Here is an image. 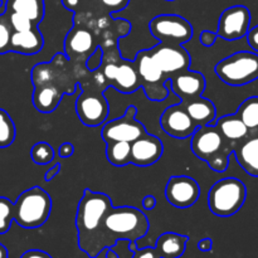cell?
<instances>
[{
  "mask_svg": "<svg viewBox=\"0 0 258 258\" xmlns=\"http://www.w3.org/2000/svg\"><path fill=\"white\" fill-rule=\"evenodd\" d=\"M236 113L246 123L249 135H258V96L243 101Z\"/></svg>",
  "mask_w": 258,
  "mask_h": 258,
  "instance_id": "28",
  "label": "cell"
},
{
  "mask_svg": "<svg viewBox=\"0 0 258 258\" xmlns=\"http://www.w3.org/2000/svg\"><path fill=\"white\" fill-rule=\"evenodd\" d=\"M106 258H118V254L112 248H107V251H106Z\"/></svg>",
  "mask_w": 258,
  "mask_h": 258,
  "instance_id": "44",
  "label": "cell"
},
{
  "mask_svg": "<svg viewBox=\"0 0 258 258\" xmlns=\"http://www.w3.org/2000/svg\"><path fill=\"white\" fill-rule=\"evenodd\" d=\"M52 212V198L40 186L27 189L14 203V221L27 229L42 227Z\"/></svg>",
  "mask_w": 258,
  "mask_h": 258,
  "instance_id": "5",
  "label": "cell"
},
{
  "mask_svg": "<svg viewBox=\"0 0 258 258\" xmlns=\"http://www.w3.org/2000/svg\"><path fill=\"white\" fill-rule=\"evenodd\" d=\"M169 85L171 91L180 98V102H188L194 98L202 97L207 87L203 73L191 71L190 68L171 76Z\"/></svg>",
  "mask_w": 258,
  "mask_h": 258,
  "instance_id": "17",
  "label": "cell"
},
{
  "mask_svg": "<svg viewBox=\"0 0 258 258\" xmlns=\"http://www.w3.org/2000/svg\"><path fill=\"white\" fill-rule=\"evenodd\" d=\"M5 12L24 15L38 25L44 18V0H7Z\"/></svg>",
  "mask_w": 258,
  "mask_h": 258,
  "instance_id": "25",
  "label": "cell"
},
{
  "mask_svg": "<svg viewBox=\"0 0 258 258\" xmlns=\"http://www.w3.org/2000/svg\"><path fill=\"white\" fill-rule=\"evenodd\" d=\"M0 7H2V0H0Z\"/></svg>",
  "mask_w": 258,
  "mask_h": 258,
  "instance_id": "47",
  "label": "cell"
},
{
  "mask_svg": "<svg viewBox=\"0 0 258 258\" xmlns=\"http://www.w3.org/2000/svg\"><path fill=\"white\" fill-rule=\"evenodd\" d=\"M197 247H198L199 251L209 252L212 251V248H213V241H212L211 238H203L202 241L198 242Z\"/></svg>",
  "mask_w": 258,
  "mask_h": 258,
  "instance_id": "43",
  "label": "cell"
},
{
  "mask_svg": "<svg viewBox=\"0 0 258 258\" xmlns=\"http://www.w3.org/2000/svg\"><path fill=\"white\" fill-rule=\"evenodd\" d=\"M135 66L140 78L141 88L151 101H164L168 97L169 90L166 83L170 78L159 68L155 60L151 58L149 49L140 50L136 54Z\"/></svg>",
  "mask_w": 258,
  "mask_h": 258,
  "instance_id": "8",
  "label": "cell"
},
{
  "mask_svg": "<svg viewBox=\"0 0 258 258\" xmlns=\"http://www.w3.org/2000/svg\"><path fill=\"white\" fill-rule=\"evenodd\" d=\"M112 201L105 193L85 189L76 213V228L78 247L90 258H96L102 252L101 228L107 212L112 208Z\"/></svg>",
  "mask_w": 258,
  "mask_h": 258,
  "instance_id": "1",
  "label": "cell"
},
{
  "mask_svg": "<svg viewBox=\"0 0 258 258\" xmlns=\"http://www.w3.org/2000/svg\"><path fill=\"white\" fill-rule=\"evenodd\" d=\"M15 123L5 110L0 108V148H8L15 140Z\"/></svg>",
  "mask_w": 258,
  "mask_h": 258,
  "instance_id": "29",
  "label": "cell"
},
{
  "mask_svg": "<svg viewBox=\"0 0 258 258\" xmlns=\"http://www.w3.org/2000/svg\"><path fill=\"white\" fill-rule=\"evenodd\" d=\"M64 91L54 85H45L34 87L33 105L35 110L42 113H50L58 107Z\"/></svg>",
  "mask_w": 258,
  "mask_h": 258,
  "instance_id": "24",
  "label": "cell"
},
{
  "mask_svg": "<svg viewBox=\"0 0 258 258\" xmlns=\"http://www.w3.org/2000/svg\"><path fill=\"white\" fill-rule=\"evenodd\" d=\"M156 207V198L154 196H145L143 199V208L146 211H153Z\"/></svg>",
  "mask_w": 258,
  "mask_h": 258,
  "instance_id": "42",
  "label": "cell"
},
{
  "mask_svg": "<svg viewBox=\"0 0 258 258\" xmlns=\"http://www.w3.org/2000/svg\"><path fill=\"white\" fill-rule=\"evenodd\" d=\"M30 158L38 165H47V164L52 163L54 159V149L50 144L45 143V141H39L32 146Z\"/></svg>",
  "mask_w": 258,
  "mask_h": 258,
  "instance_id": "30",
  "label": "cell"
},
{
  "mask_svg": "<svg viewBox=\"0 0 258 258\" xmlns=\"http://www.w3.org/2000/svg\"><path fill=\"white\" fill-rule=\"evenodd\" d=\"M149 231L148 217L135 207H112L101 228V248H112L118 241L136 242Z\"/></svg>",
  "mask_w": 258,
  "mask_h": 258,
  "instance_id": "2",
  "label": "cell"
},
{
  "mask_svg": "<svg viewBox=\"0 0 258 258\" xmlns=\"http://www.w3.org/2000/svg\"><path fill=\"white\" fill-rule=\"evenodd\" d=\"M216 75L222 82L239 87L258 80V54L241 50L223 58L216 64Z\"/></svg>",
  "mask_w": 258,
  "mask_h": 258,
  "instance_id": "7",
  "label": "cell"
},
{
  "mask_svg": "<svg viewBox=\"0 0 258 258\" xmlns=\"http://www.w3.org/2000/svg\"><path fill=\"white\" fill-rule=\"evenodd\" d=\"M60 169H62V165H60V163H57L55 165H53L52 168L49 169V170L45 173L44 175V180L45 181H52L53 179L55 178V175H57L58 173L60 171Z\"/></svg>",
  "mask_w": 258,
  "mask_h": 258,
  "instance_id": "41",
  "label": "cell"
},
{
  "mask_svg": "<svg viewBox=\"0 0 258 258\" xmlns=\"http://www.w3.org/2000/svg\"><path fill=\"white\" fill-rule=\"evenodd\" d=\"M186 112L194 121L197 127L206 125H214L217 117V108L214 103L208 98H204L203 96L194 100L183 102Z\"/></svg>",
  "mask_w": 258,
  "mask_h": 258,
  "instance_id": "22",
  "label": "cell"
},
{
  "mask_svg": "<svg viewBox=\"0 0 258 258\" xmlns=\"http://www.w3.org/2000/svg\"><path fill=\"white\" fill-rule=\"evenodd\" d=\"M98 3L106 14H113L125 9L130 0H98Z\"/></svg>",
  "mask_w": 258,
  "mask_h": 258,
  "instance_id": "35",
  "label": "cell"
},
{
  "mask_svg": "<svg viewBox=\"0 0 258 258\" xmlns=\"http://www.w3.org/2000/svg\"><path fill=\"white\" fill-rule=\"evenodd\" d=\"M149 53H150L151 58L155 60L156 64L159 66V68L169 78L176 73L190 68V54L181 45L166 44V43L159 42V44L149 49Z\"/></svg>",
  "mask_w": 258,
  "mask_h": 258,
  "instance_id": "13",
  "label": "cell"
},
{
  "mask_svg": "<svg viewBox=\"0 0 258 258\" xmlns=\"http://www.w3.org/2000/svg\"><path fill=\"white\" fill-rule=\"evenodd\" d=\"M73 153H75V146L71 143H63L59 146V149H58V156H60L63 159L71 158L73 155Z\"/></svg>",
  "mask_w": 258,
  "mask_h": 258,
  "instance_id": "39",
  "label": "cell"
},
{
  "mask_svg": "<svg viewBox=\"0 0 258 258\" xmlns=\"http://www.w3.org/2000/svg\"><path fill=\"white\" fill-rule=\"evenodd\" d=\"M214 125L221 131L222 136L231 144H233L236 148L249 136L248 127L237 113L226 115L218 118Z\"/></svg>",
  "mask_w": 258,
  "mask_h": 258,
  "instance_id": "20",
  "label": "cell"
},
{
  "mask_svg": "<svg viewBox=\"0 0 258 258\" xmlns=\"http://www.w3.org/2000/svg\"><path fill=\"white\" fill-rule=\"evenodd\" d=\"M236 146L222 136L216 125L201 126L191 135V151L197 158L206 161L212 170L223 173L229 164V155Z\"/></svg>",
  "mask_w": 258,
  "mask_h": 258,
  "instance_id": "4",
  "label": "cell"
},
{
  "mask_svg": "<svg viewBox=\"0 0 258 258\" xmlns=\"http://www.w3.org/2000/svg\"><path fill=\"white\" fill-rule=\"evenodd\" d=\"M247 42L254 52H258V24L249 29L248 34H247Z\"/></svg>",
  "mask_w": 258,
  "mask_h": 258,
  "instance_id": "38",
  "label": "cell"
},
{
  "mask_svg": "<svg viewBox=\"0 0 258 258\" xmlns=\"http://www.w3.org/2000/svg\"><path fill=\"white\" fill-rule=\"evenodd\" d=\"M247 198V188L237 178H223L209 189L207 202L208 208L217 217L234 216L243 207Z\"/></svg>",
  "mask_w": 258,
  "mask_h": 258,
  "instance_id": "6",
  "label": "cell"
},
{
  "mask_svg": "<svg viewBox=\"0 0 258 258\" xmlns=\"http://www.w3.org/2000/svg\"><path fill=\"white\" fill-rule=\"evenodd\" d=\"M251 25V12L244 5H233L223 10L218 19L217 35L228 42L247 37Z\"/></svg>",
  "mask_w": 258,
  "mask_h": 258,
  "instance_id": "12",
  "label": "cell"
},
{
  "mask_svg": "<svg viewBox=\"0 0 258 258\" xmlns=\"http://www.w3.org/2000/svg\"><path fill=\"white\" fill-rule=\"evenodd\" d=\"M102 63H103V49L101 45H98V47L96 48L95 52H93L92 54H90V57L86 59L85 62L86 70H87L88 72H95V71L100 70Z\"/></svg>",
  "mask_w": 258,
  "mask_h": 258,
  "instance_id": "34",
  "label": "cell"
},
{
  "mask_svg": "<svg viewBox=\"0 0 258 258\" xmlns=\"http://www.w3.org/2000/svg\"><path fill=\"white\" fill-rule=\"evenodd\" d=\"M188 236L165 232L156 239L155 249L160 258H180L188 243Z\"/></svg>",
  "mask_w": 258,
  "mask_h": 258,
  "instance_id": "23",
  "label": "cell"
},
{
  "mask_svg": "<svg viewBox=\"0 0 258 258\" xmlns=\"http://www.w3.org/2000/svg\"><path fill=\"white\" fill-rule=\"evenodd\" d=\"M136 113H138V110L135 106H128L126 112L121 117L105 122L101 130V136L105 143H108V141L134 143L140 136L146 134L145 126L140 121L136 120Z\"/></svg>",
  "mask_w": 258,
  "mask_h": 258,
  "instance_id": "11",
  "label": "cell"
},
{
  "mask_svg": "<svg viewBox=\"0 0 258 258\" xmlns=\"http://www.w3.org/2000/svg\"><path fill=\"white\" fill-rule=\"evenodd\" d=\"M160 125L164 133L180 140L191 138L198 128L186 112L183 102L166 107L160 117Z\"/></svg>",
  "mask_w": 258,
  "mask_h": 258,
  "instance_id": "15",
  "label": "cell"
},
{
  "mask_svg": "<svg viewBox=\"0 0 258 258\" xmlns=\"http://www.w3.org/2000/svg\"><path fill=\"white\" fill-rule=\"evenodd\" d=\"M217 38H218L217 33L211 32V30H203V32L201 33V37H199V42H201V44L204 45V47L211 48L214 45Z\"/></svg>",
  "mask_w": 258,
  "mask_h": 258,
  "instance_id": "37",
  "label": "cell"
},
{
  "mask_svg": "<svg viewBox=\"0 0 258 258\" xmlns=\"http://www.w3.org/2000/svg\"><path fill=\"white\" fill-rule=\"evenodd\" d=\"M97 47V40L92 30L78 23H75V27L66 35L64 52L71 60H75L76 58L87 59Z\"/></svg>",
  "mask_w": 258,
  "mask_h": 258,
  "instance_id": "16",
  "label": "cell"
},
{
  "mask_svg": "<svg viewBox=\"0 0 258 258\" xmlns=\"http://www.w3.org/2000/svg\"><path fill=\"white\" fill-rule=\"evenodd\" d=\"M7 14L8 19H9L10 25H12L13 30L14 32H24V30H29L32 28L38 27L30 19H28L24 15H20L18 13H8L4 12Z\"/></svg>",
  "mask_w": 258,
  "mask_h": 258,
  "instance_id": "33",
  "label": "cell"
},
{
  "mask_svg": "<svg viewBox=\"0 0 258 258\" xmlns=\"http://www.w3.org/2000/svg\"><path fill=\"white\" fill-rule=\"evenodd\" d=\"M163 153L164 145L160 139L146 133L131 143V164L136 166L154 165L160 160Z\"/></svg>",
  "mask_w": 258,
  "mask_h": 258,
  "instance_id": "18",
  "label": "cell"
},
{
  "mask_svg": "<svg viewBox=\"0 0 258 258\" xmlns=\"http://www.w3.org/2000/svg\"><path fill=\"white\" fill-rule=\"evenodd\" d=\"M13 28L10 25L7 14H0V54L10 52V39H12Z\"/></svg>",
  "mask_w": 258,
  "mask_h": 258,
  "instance_id": "32",
  "label": "cell"
},
{
  "mask_svg": "<svg viewBox=\"0 0 258 258\" xmlns=\"http://www.w3.org/2000/svg\"><path fill=\"white\" fill-rule=\"evenodd\" d=\"M20 258H52L50 254H48L47 252L39 251V249H30L27 251Z\"/></svg>",
  "mask_w": 258,
  "mask_h": 258,
  "instance_id": "40",
  "label": "cell"
},
{
  "mask_svg": "<svg viewBox=\"0 0 258 258\" xmlns=\"http://www.w3.org/2000/svg\"><path fill=\"white\" fill-rule=\"evenodd\" d=\"M62 58V54H60ZM60 63V62H59ZM59 66L57 64L55 57L50 63H38L33 67L30 77H32V83L34 87H40L45 85H54L55 77H57V70Z\"/></svg>",
  "mask_w": 258,
  "mask_h": 258,
  "instance_id": "26",
  "label": "cell"
},
{
  "mask_svg": "<svg viewBox=\"0 0 258 258\" xmlns=\"http://www.w3.org/2000/svg\"><path fill=\"white\" fill-rule=\"evenodd\" d=\"M0 258H8V251L4 246L0 244Z\"/></svg>",
  "mask_w": 258,
  "mask_h": 258,
  "instance_id": "45",
  "label": "cell"
},
{
  "mask_svg": "<svg viewBox=\"0 0 258 258\" xmlns=\"http://www.w3.org/2000/svg\"><path fill=\"white\" fill-rule=\"evenodd\" d=\"M14 221V203L7 197H0V234L7 233Z\"/></svg>",
  "mask_w": 258,
  "mask_h": 258,
  "instance_id": "31",
  "label": "cell"
},
{
  "mask_svg": "<svg viewBox=\"0 0 258 258\" xmlns=\"http://www.w3.org/2000/svg\"><path fill=\"white\" fill-rule=\"evenodd\" d=\"M43 45H44V38L39 28L34 27L24 32H13L10 39V52L33 55L39 53Z\"/></svg>",
  "mask_w": 258,
  "mask_h": 258,
  "instance_id": "19",
  "label": "cell"
},
{
  "mask_svg": "<svg viewBox=\"0 0 258 258\" xmlns=\"http://www.w3.org/2000/svg\"><path fill=\"white\" fill-rule=\"evenodd\" d=\"M201 196V186L191 176L175 175L169 178L165 185V198L175 208L194 206Z\"/></svg>",
  "mask_w": 258,
  "mask_h": 258,
  "instance_id": "14",
  "label": "cell"
},
{
  "mask_svg": "<svg viewBox=\"0 0 258 258\" xmlns=\"http://www.w3.org/2000/svg\"><path fill=\"white\" fill-rule=\"evenodd\" d=\"M106 158L113 166H125L131 164V143L127 141H108L106 143Z\"/></svg>",
  "mask_w": 258,
  "mask_h": 258,
  "instance_id": "27",
  "label": "cell"
},
{
  "mask_svg": "<svg viewBox=\"0 0 258 258\" xmlns=\"http://www.w3.org/2000/svg\"><path fill=\"white\" fill-rule=\"evenodd\" d=\"M166 2H174V0H166Z\"/></svg>",
  "mask_w": 258,
  "mask_h": 258,
  "instance_id": "46",
  "label": "cell"
},
{
  "mask_svg": "<svg viewBox=\"0 0 258 258\" xmlns=\"http://www.w3.org/2000/svg\"><path fill=\"white\" fill-rule=\"evenodd\" d=\"M130 247L134 251L133 258H160L159 257L158 252H156L155 247H154V248H151V247H145V248L136 249L135 242H131Z\"/></svg>",
  "mask_w": 258,
  "mask_h": 258,
  "instance_id": "36",
  "label": "cell"
},
{
  "mask_svg": "<svg viewBox=\"0 0 258 258\" xmlns=\"http://www.w3.org/2000/svg\"><path fill=\"white\" fill-rule=\"evenodd\" d=\"M234 155L247 174L258 178V135H249L236 149Z\"/></svg>",
  "mask_w": 258,
  "mask_h": 258,
  "instance_id": "21",
  "label": "cell"
},
{
  "mask_svg": "<svg viewBox=\"0 0 258 258\" xmlns=\"http://www.w3.org/2000/svg\"><path fill=\"white\" fill-rule=\"evenodd\" d=\"M91 73L90 82H80L82 91L76 101V113L83 125L97 127L108 117V102L103 92L110 85L101 68Z\"/></svg>",
  "mask_w": 258,
  "mask_h": 258,
  "instance_id": "3",
  "label": "cell"
},
{
  "mask_svg": "<svg viewBox=\"0 0 258 258\" xmlns=\"http://www.w3.org/2000/svg\"><path fill=\"white\" fill-rule=\"evenodd\" d=\"M101 71L105 75L108 85L121 93H133L141 87L140 78L135 62H128L116 54L115 58L103 55V63Z\"/></svg>",
  "mask_w": 258,
  "mask_h": 258,
  "instance_id": "9",
  "label": "cell"
},
{
  "mask_svg": "<svg viewBox=\"0 0 258 258\" xmlns=\"http://www.w3.org/2000/svg\"><path fill=\"white\" fill-rule=\"evenodd\" d=\"M150 33L160 43L183 45L193 37V25L176 14H161L153 18L149 24Z\"/></svg>",
  "mask_w": 258,
  "mask_h": 258,
  "instance_id": "10",
  "label": "cell"
}]
</instances>
